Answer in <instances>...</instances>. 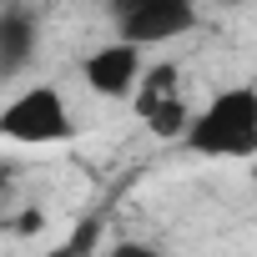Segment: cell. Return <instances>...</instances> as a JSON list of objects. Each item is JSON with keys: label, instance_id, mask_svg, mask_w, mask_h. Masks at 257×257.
I'll list each match as a JSON object with an SVG mask.
<instances>
[{"label": "cell", "instance_id": "cell-1", "mask_svg": "<svg viewBox=\"0 0 257 257\" xmlns=\"http://www.w3.org/2000/svg\"><path fill=\"white\" fill-rule=\"evenodd\" d=\"M187 147L202 157H252L257 152V86L217 91L187 121Z\"/></svg>", "mask_w": 257, "mask_h": 257}, {"label": "cell", "instance_id": "cell-2", "mask_svg": "<svg viewBox=\"0 0 257 257\" xmlns=\"http://www.w3.org/2000/svg\"><path fill=\"white\" fill-rule=\"evenodd\" d=\"M0 137L26 142V147H46V142H66L71 137V116L56 86H31L26 96H16L0 111Z\"/></svg>", "mask_w": 257, "mask_h": 257}, {"label": "cell", "instance_id": "cell-3", "mask_svg": "<svg viewBox=\"0 0 257 257\" xmlns=\"http://www.w3.org/2000/svg\"><path fill=\"white\" fill-rule=\"evenodd\" d=\"M192 0H126L116 6V26L137 46H162L182 31H192Z\"/></svg>", "mask_w": 257, "mask_h": 257}, {"label": "cell", "instance_id": "cell-4", "mask_svg": "<svg viewBox=\"0 0 257 257\" xmlns=\"http://www.w3.org/2000/svg\"><path fill=\"white\" fill-rule=\"evenodd\" d=\"M137 116L152 126L157 137H187V96L177 86V66H152L142 76V91H137Z\"/></svg>", "mask_w": 257, "mask_h": 257}, {"label": "cell", "instance_id": "cell-5", "mask_svg": "<svg viewBox=\"0 0 257 257\" xmlns=\"http://www.w3.org/2000/svg\"><path fill=\"white\" fill-rule=\"evenodd\" d=\"M81 76H86V86L96 96H126V91L142 81V46L121 36L116 46H101L96 56H86Z\"/></svg>", "mask_w": 257, "mask_h": 257}, {"label": "cell", "instance_id": "cell-6", "mask_svg": "<svg viewBox=\"0 0 257 257\" xmlns=\"http://www.w3.org/2000/svg\"><path fill=\"white\" fill-rule=\"evenodd\" d=\"M36 51V21L16 6L0 11V76H16Z\"/></svg>", "mask_w": 257, "mask_h": 257}, {"label": "cell", "instance_id": "cell-7", "mask_svg": "<svg viewBox=\"0 0 257 257\" xmlns=\"http://www.w3.org/2000/svg\"><path fill=\"white\" fill-rule=\"evenodd\" d=\"M96 237H101V227H96V217H86L81 222V232L66 242V257H81V252H96Z\"/></svg>", "mask_w": 257, "mask_h": 257}, {"label": "cell", "instance_id": "cell-8", "mask_svg": "<svg viewBox=\"0 0 257 257\" xmlns=\"http://www.w3.org/2000/svg\"><path fill=\"white\" fill-rule=\"evenodd\" d=\"M11 182H16V177H11V162H0V197L11 192Z\"/></svg>", "mask_w": 257, "mask_h": 257}, {"label": "cell", "instance_id": "cell-9", "mask_svg": "<svg viewBox=\"0 0 257 257\" xmlns=\"http://www.w3.org/2000/svg\"><path fill=\"white\" fill-rule=\"evenodd\" d=\"M217 6H242V0H217Z\"/></svg>", "mask_w": 257, "mask_h": 257}, {"label": "cell", "instance_id": "cell-10", "mask_svg": "<svg viewBox=\"0 0 257 257\" xmlns=\"http://www.w3.org/2000/svg\"><path fill=\"white\" fill-rule=\"evenodd\" d=\"M106 6H126V0H106Z\"/></svg>", "mask_w": 257, "mask_h": 257}]
</instances>
